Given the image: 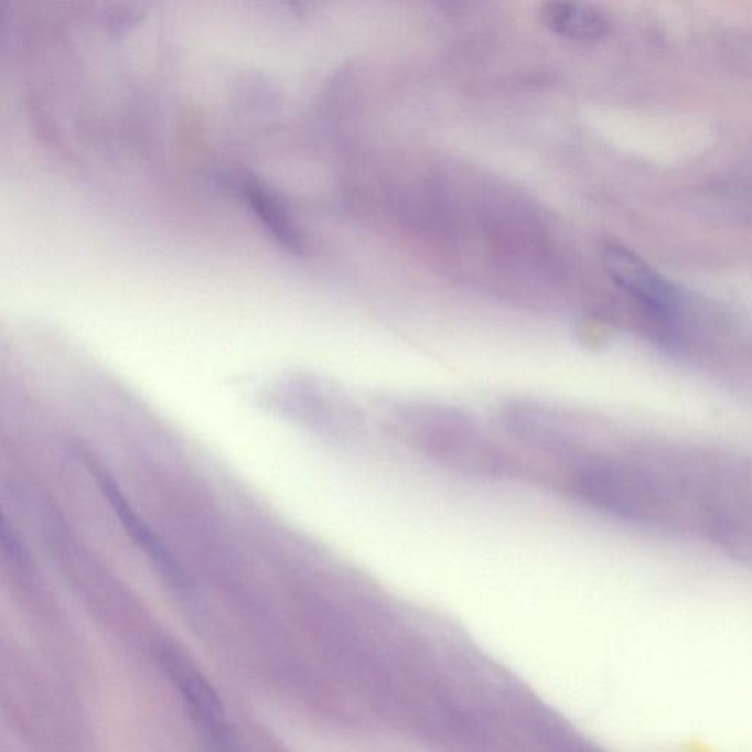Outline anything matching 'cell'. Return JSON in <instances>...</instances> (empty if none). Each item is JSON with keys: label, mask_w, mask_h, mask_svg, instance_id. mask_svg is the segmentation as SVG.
I'll return each mask as SVG.
<instances>
[{"label": "cell", "mask_w": 752, "mask_h": 752, "mask_svg": "<svg viewBox=\"0 0 752 752\" xmlns=\"http://www.w3.org/2000/svg\"><path fill=\"white\" fill-rule=\"evenodd\" d=\"M398 429L413 444L450 466L471 473L502 472L497 451L468 416L450 407L411 405L397 410Z\"/></svg>", "instance_id": "cell-1"}, {"label": "cell", "mask_w": 752, "mask_h": 752, "mask_svg": "<svg viewBox=\"0 0 752 752\" xmlns=\"http://www.w3.org/2000/svg\"><path fill=\"white\" fill-rule=\"evenodd\" d=\"M601 260L614 286L636 300L645 311L663 321L674 320L678 315V290L630 247L608 243Z\"/></svg>", "instance_id": "cell-3"}, {"label": "cell", "mask_w": 752, "mask_h": 752, "mask_svg": "<svg viewBox=\"0 0 752 752\" xmlns=\"http://www.w3.org/2000/svg\"><path fill=\"white\" fill-rule=\"evenodd\" d=\"M538 20L551 33L578 42H594L610 31L608 15L597 7L581 2L539 4Z\"/></svg>", "instance_id": "cell-4"}, {"label": "cell", "mask_w": 752, "mask_h": 752, "mask_svg": "<svg viewBox=\"0 0 752 752\" xmlns=\"http://www.w3.org/2000/svg\"><path fill=\"white\" fill-rule=\"evenodd\" d=\"M0 551L17 563H22L25 560L24 548H22L20 538H18V534L4 515L2 507H0Z\"/></svg>", "instance_id": "cell-5"}, {"label": "cell", "mask_w": 752, "mask_h": 752, "mask_svg": "<svg viewBox=\"0 0 752 752\" xmlns=\"http://www.w3.org/2000/svg\"><path fill=\"white\" fill-rule=\"evenodd\" d=\"M572 488L581 502L622 519L657 522L669 512L666 482L635 463L595 460L581 469Z\"/></svg>", "instance_id": "cell-2"}]
</instances>
